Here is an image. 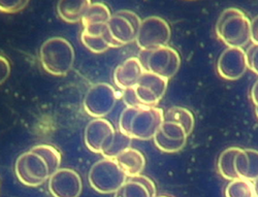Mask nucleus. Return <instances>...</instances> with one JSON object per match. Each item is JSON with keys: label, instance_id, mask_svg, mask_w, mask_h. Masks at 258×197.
<instances>
[{"label": "nucleus", "instance_id": "nucleus-1", "mask_svg": "<svg viewBox=\"0 0 258 197\" xmlns=\"http://www.w3.org/2000/svg\"><path fill=\"white\" fill-rule=\"evenodd\" d=\"M61 153L51 145H37L20 155L15 171L19 181L28 187H37L47 182L60 168Z\"/></svg>", "mask_w": 258, "mask_h": 197}, {"label": "nucleus", "instance_id": "nucleus-2", "mask_svg": "<svg viewBox=\"0 0 258 197\" xmlns=\"http://www.w3.org/2000/svg\"><path fill=\"white\" fill-rule=\"evenodd\" d=\"M164 113L157 106L127 105L119 120V130L132 140L154 139L163 123Z\"/></svg>", "mask_w": 258, "mask_h": 197}, {"label": "nucleus", "instance_id": "nucleus-3", "mask_svg": "<svg viewBox=\"0 0 258 197\" xmlns=\"http://www.w3.org/2000/svg\"><path fill=\"white\" fill-rule=\"evenodd\" d=\"M84 141L91 152L104 158H116L132 144L131 138L116 131L113 124L103 118H96L86 126Z\"/></svg>", "mask_w": 258, "mask_h": 197}, {"label": "nucleus", "instance_id": "nucleus-4", "mask_svg": "<svg viewBox=\"0 0 258 197\" xmlns=\"http://www.w3.org/2000/svg\"><path fill=\"white\" fill-rule=\"evenodd\" d=\"M216 34L227 47L244 49L251 41V21L240 9H226L217 21Z\"/></svg>", "mask_w": 258, "mask_h": 197}, {"label": "nucleus", "instance_id": "nucleus-5", "mask_svg": "<svg viewBox=\"0 0 258 197\" xmlns=\"http://www.w3.org/2000/svg\"><path fill=\"white\" fill-rule=\"evenodd\" d=\"M75 50L63 37H52L42 43L39 59L44 70L55 77L67 76L75 63Z\"/></svg>", "mask_w": 258, "mask_h": 197}, {"label": "nucleus", "instance_id": "nucleus-6", "mask_svg": "<svg viewBox=\"0 0 258 197\" xmlns=\"http://www.w3.org/2000/svg\"><path fill=\"white\" fill-rule=\"evenodd\" d=\"M128 177L115 158H103L91 167L88 180L91 188L101 194L116 193Z\"/></svg>", "mask_w": 258, "mask_h": 197}, {"label": "nucleus", "instance_id": "nucleus-7", "mask_svg": "<svg viewBox=\"0 0 258 197\" xmlns=\"http://www.w3.org/2000/svg\"><path fill=\"white\" fill-rule=\"evenodd\" d=\"M145 72L169 80L176 76L181 67V57L169 46L154 50H141L138 56Z\"/></svg>", "mask_w": 258, "mask_h": 197}, {"label": "nucleus", "instance_id": "nucleus-8", "mask_svg": "<svg viewBox=\"0 0 258 197\" xmlns=\"http://www.w3.org/2000/svg\"><path fill=\"white\" fill-rule=\"evenodd\" d=\"M168 80L157 75L145 72L135 88L125 90L127 105L157 106L164 96Z\"/></svg>", "mask_w": 258, "mask_h": 197}, {"label": "nucleus", "instance_id": "nucleus-9", "mask_svg": "<svg viewBox=\"0 0 258 197\" xmlns=\"http://www.w3.org/2000/svg\"><path fill=\"white\" fill-rule=\"evenodd\" d=\"M142 20L135 12L123 10L112 15L107 22V29L114 48H121L137 40Z\"/></svg>", "mask_w": 258, "mask_h": 197}, {"label": "nucleus", "instance_id": "nucleus-10", "mask_svg": "<svg viewBox=\"0 0 258 197\" xmlns=\"http://www.w3.org/2000/svg\"><path fill=\"white\" fill-rule=\"evenodd\" d=\"M170 36L171 30L167 21L151 16L142 21L136 41L141 50H154L168 46Z\"/></svg>", "mask_w": 258, "mask_h": 197}, {"label": "nucleus", "instance_id": "nucleus-11", "mask_svg": "<svg viewBox=\"0 0 258 197\" xmlns=\"http://www.w3.org/2000/svg\"><path fill=\"white\" fill-rule=\"evenodd\" d=\"M117 99L116 90L110 84L98 83L85 95L84 109L93 118H103L113 111Z\"/></svg>", "mask_w": 258, "mask_h": 197}, {"label": "nucleus", "instance_id": "nucleus-12", "mask_svg": "<svg viewBox=\"0 0 258 197\" xmlns=\"http://www.w3.org/2000/svg\"><path fill=\"white\" fill-rule=\"evenodd\" d=\"M217 71L219 76L226 81L241 79L248 71L246 51L243 48L228 47L218 59Z\"/></svg>", "mask_w": 258, "mask_h": 197}, {"label": "nucleus", "instance_id": "nucleus-13", "mask_svg": "<svg viewBox=\"0 0 258 197\" xmlns=\"http://www.w3.org/2000/svg\"><path fill=\"white\" fill-rule=\"evenodd\" d=\"M49 190L53 197H80L83 190L80 173L71 168H59L49 179Z\"/></svg>", "mask_w": 258, "mask_h": 197}, {"label": "nucleus", "instance_id": "nucleus-14", "mask_svg": "<svg viewBox=\"0 0 258 197\" xmlns=\"http://www.w3.org/2000/svg\"><path fill=\"white\" fill-rule=\"evenodd\" d=\"M188 137L182 125L177 122L163 120L154 137V143L164 153H177L186 146Z\"/></svg>", "mask_w": 258, "mask_h": 197}, {"label": "nucleus", "instance_id": "nucleus-15", "mask_svg": "<svg viewBox=\"0 0 258 197\" xmlns=\"http://www.w3.org/2000/svg\"><path fill=\"white\" fill-rule=\"evenodd\" d=\"M81 40L85 48L95 54H101L114 48L113 40L109 33V29H107V24L84 27L81 34Z\"/></svg>", "mask_w": 258, "mask_h": 197}, {"label": "nucleus", "instance_id": "nucleus-16", "mask_svg": "<svg viewBox=\"0 0 258 197\" xmlns=\"http://www.w3.org/2000/svg\"><path fill=\"white\" fill-rule=\"evenodd\" d=\"M145 71L138 57H131L116 69L114 82L122 90L133 89L144 75Z\"/></svg>", "mask_w": 258, "mask_h": 197}, {"label": "nucleus", "instance_id": "nucleus-17", "mask_svg": "<svg viewBox=\"0 0 258 197\" xmlns=\"http://www.w3.org/2000/svg\"><path fill=\"white\" fill-rule=\"evenodd\" d=\"M115 197H156V186L150 178L139 174L128 178Z\"/></svg>", "mask_w": 258, "mask_h": 197}, {"label": "nucleus", "instance_id": "nucleus-18", "mask_svg": "<svg viewBox=\"0 0 258 197\" xmlns=\"http://www.w3.org/2000/svg\"><path fill=\"white\" fill-rule=\"evenodd\" d=\"M91 5V0H59L57 4V13L64 22L76 24L82 22Z\"/></svg>", "mask_w": 258, "mask_h": 197}, {"label": "nucleus", "instance_id": "nucleus-19", "mask_svg": "<svg viewBox=\"0 0 258 197\" xmlns=\"http://www.w3.org/2000/svg\"><path fill=\"white\" fill-rule=\"evenodd\" d=\"M235 170L239 178L254 182L258 179V151L242 149L235 158Z\"/></svg>", "mask_w": 258, "mask_h": 197}, {"label": "nucleus", "instance_id": "nucleus-20", "mask_svg": "<svg viewBox=\"0 0 258 197\" xmlns=\"http://www.w3.org/2000/svg\"><path fill=\"white\" fill-rule=\"evenodd\" d=\"M128 178L141 174L146 166V158L143 153L137 149L129 147L115 158Z\"/></svg>", "mask_w": 258, "mask_h": 197}, {"label": "nucleus", "instance_id": "nucleus-21", "mask_svg": "<svg viewBox=\"0 0 258 197\" xmlns=\"http://www.w3.org/2000/svg\"><path fill=\"white\" fill-rule=\"evenodd\" d=\"M239 147H230L223 151L218 159V170L221 176L228 181L240 179L239 174L235 170V158L241 152Z\"/></svg>", "mask_w": 258, "mask_h": 197}, {"label": "nucleus", "instance_id": "nucleus-22", "mask_svg": "<svg viewBox=\"0 0 258 197\" xmlns=\"http://www.w3.org/2000/svg\"><path fill=\"white\" fill-rule=\"evenodd\" d=\"M112 17L110 8L102 3H94L91 5L87 13L85 14L82 24L83 27L98 25V24H107Z\"/></svg>", "mask_w": 258, "mask_h": 197}, {"label": "nucleus", "instance_id": "nucleus-23", "mask_svg": "<svg viewBox=\"0 0 258 197\" xmlns=\"http://www.w3.org/2000/svg\"><path fill=\"white\" fill-rule=\"evenodd\" d=\"M163 120L179 123L184 127L188 136H190L192 134L193 129H195V124H196L195 115L185 107H180V106L170 107L164 114Z\"/></svg>", "mask_w": 258, "mask_h": 197}, {"label": "nucleus", "instance_id": "nucleus-24", "mask_svg": "<svg viewBox=\"0 0 258 197\" xmlns=\"http://www.w3.org/2000/svg\"><path fill=\"white\" fill-rule=\"evenodd\" d=\"M225 197H255L254 182L241 178L230 181L225 189Z\"/></svg>", "mask_w": 258, "mask_h": 197}, {"label": "nucleus", "instance_id": "nucleus-25", "mask_svg": "<svg viewBox=\"0 0 258 197\" xmlns=\"http://www.w3.org/2000/svg\"><path fill=\"white\" fill-rule=\"evenodd\" d=\"M29 0H0V12L5 14H16L23 11Z\"/></svg>", "mask_w": 258, "mask_h": 197}, {"label": "nucleus", "instance_id": "nucleus-26", "mask_svg": "<svg viewBox=\"0 0 258 197\" xmlns=\"http://www.w3.org/2000/svg\"><path fill=\"white\" fill-rule=\"evenodd\" d=\"M248 69H250L255 75L258 76V45H252L246 51Z\"/></svg>", "mask_w": 258, "mask_h": 197}, {"label": "nucleus", "instance_id": "nucleus-27", "mask_svg": "<svg viewBox=\"0 0 258 197\" xmlns=\"http://www.w3.org/2000/svg\"><path fill=\"white\" fill-rule=\"evenodd\" d=\"M11 75V63L3 55H0V85H3Z\"/></svg>", "mask_w": 258, "mask_h": 197}, {"label": "nucleus", "instance_id": "nucleus-28", "mask_svg": "<svg viewBox=\"0 0 258 197\" xmlns=\"http://www.w3.org/2000/svg\"><path fill=\"white\" fill-rule=\"evenodd\" d=\"M251 41L258 45V16L251 21Z\"/></svg>", "mask_w": 258, "mask_h": 197}, {"label": "nucleus", "instance_id": "nucleus-29", "mask_svg": "<svg viewBox=\"0 0 258 197\" xmlns=\"http://www.w3.org/2000/svg\"><path fill=\"white\" fill-rule=\"evenodd\" d=\"M251 99L253 101V103L255 104L258 101V81L255 82L254 86L252 87L251 90Z\"/></svg>", "mask_w": 258, "mask_h": 197}, {"label": "nucleus", "instance_id": "nucleus-30", "mask_svg": "<svg viewBox=\"0 0 258 197\" xmlns=\"http://www.w3.org/2000/svg\"><path fill=\"white\" fill-rule=\"evenodd\" d=\"M254 187H255V197H258V179L254 181Z\"/></svg>", "mask_w": 258, "mask_h": 197}, {"label": "nucleus", "instance_id": "nucleus-31", "mask_svg": "<svg viewBox=\"0 0 258 197\" xmlns=\"http://www.w3.org/2000/svg\"><path fill=\"white\" fill-rule=\"evenodd\" d=\"M254 105H255V113H256V117H257V119H258V101H257Z\"/></svg>", "mask_w": 258, "mask_h": 197}, {"label": "nucleus", "instance_id": "nucleus-32", "mask_svg": "<svg viewBox=\"0 0 258 197\" xmlns=\"http://www.w3.org/2000/svg\"><path fill=\"white\" fill-rule=\"evenodd\" d=\"M156 197H169V196H165V195H161V196H156Z\"/></svg>", "mask_w": 258, "mask_h": 197}]
</instances>
